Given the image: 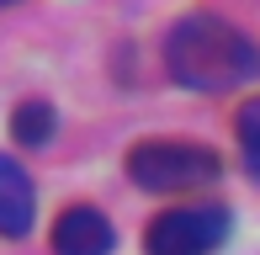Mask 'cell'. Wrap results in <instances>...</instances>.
Here are the masks:
<instances>
[{
	"label": "cell",
	"mask_w": 260,
	"mask_h": 255,
	"mask_svg": "<svg viewBox=\"0 0 260 255\" xmlns=\"http://www.w3.org/2000/svg\"><path fill=\"white\" fill-rule=\"evenodd\" d=\"M112 224H106V213H96V207H69L64 218L53 224V250L58 255H106L112 250Z\"/></svg>",
	"instance_id": "cell-4"
},
{
	"label": "cell",
	"mask_w": 260,
	"mask_h": 255,
	"mask_svg": "<svg viewBox=\"0 0 260 255\" xmlns=\"http://www.w3.org/2000/svg\"><path fill=\"white\" fill-rule=\"evenodd\" d=\"M165 69L191 90H229L260 69V53L223 16L197 11V16L175 21V32L165 38Z\"/></svg>",
	"instance_id": "cell-1"
},
{
	"label": "cell",
	"mask_w": 260,
	"mask_h": 255,
	"mask_svg": "<svg viewBox=\"0 0 260 255\" xmlns=\"http://www.w3.org/2000/svg\"><path fill=\"white\" fill-rule=\"evenodd\" d=\"M11 128H16V138L32 144V149L48 144V138H53V107H48V101H21L16 117H11Z\"/></svg>",
	"instance_id": "cell-6"
},
{
	"label": "cell",
	"mask_w": 260,
	"mask_h": 255,
	"mask_svg": "<svg viewBox=\"0 0 260 255\" xmlns=\"http://www.w3.org/2000/svg\"><path fill=\"white\" fill-rule=\"evenodd\" d=\"M223 160L202 144H181V138H149V144H133L127 154V176L144 192H191L218 181Z\"/></svg>",
	"instance_id": "cell-2"
},
{
	"label": "cell",
	"mask_w": 260,
	"mask_h": 255,
	"mask_svg": "<svg viewBox=\"0 0 260 255\" xmlns=\"http://www.w3.org/2000/svg\"><path fill=\"white\" fill-rule=\"evenodd\" d=\"M239 144H244V160H250V170L260 181V96H250L239 107Z\"/></svg>",
	"instance_id": "cell-7"
},
{
	"label": "cell",
	"mask_w": 260,
	"mask_h": 255,
	"mask_svg": "<svg viewBox=\"0 0 260 255\" xmlns=\"http://www.w3.org/2000/svg\"><path fill=\"white\" fill-rule=\"evenodd\" d=\"M0 6H16V0H0Z\"/></svg>",
	"instance_id": "cell-8"
},
{
	"label": "cell",
	"mask_w": 260,
	"mask_h": 255,
	"mask_svg": "<svg viewBox=\"0 0 260 255\" xmlns=\"http://www.w3.org/2000/svg\"><path fill=\"white\" fill-rule=\"evenodd\" d=\"M38 218V197H32V176L11 154H0V234L21 239Z\"/></svg>",
	"instance_id": "cell-5"
},
{
	"label": "cell",
	"mask_w": 260,
	"mask_h": 255,
	"mask_svg": "<svg viewBox=\"0 0 260 255\" xmlns=\"http://www.w3.org/2000/svg\"><path fill=\"white\" fill-rule=\"evenodd\" d=\"M229 239V207L197 202V207H170L144 229L149 255H212Z\"/></svg>",
	"instance_id": "cell-3"
}]
</instances>
